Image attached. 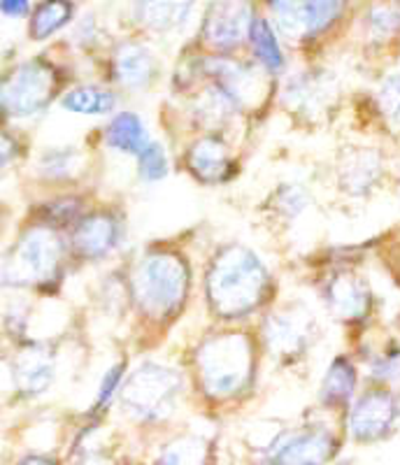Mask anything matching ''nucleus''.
<instances>
[{"mask_svg":"<svg viewBox=\"0 0 400 465\" xmlns=\"http://www.w3.org/2000/svg\"><path fill=\"white\" fill-rule=\"evenodd\" d=\"M270 277L264 261L243 244H228L207 272V302L222 319L247 317L265 298Z\"/></svg>","mask_w":400,"mask_h":465,"instance_id":"1","label":"nucleus"},{"mask_svg":"<svg viewBox=\"0 0 400 465\" xmlns=\"http://www.w3.org/2000/svg\"><path fill=\"white\" fill-rule=\"evenodd\" d=\"M203 391L215 401H228L245 391L252 380V344L240 333L212 335L195 354Z\"/></svg>","mask_w":400,"mask_h":465,"instance_id":"2","label":"nucleus"},{"mask_svg":"<svg viewBox=\"0 0 400 465\" xmlns=\"http://www.w3.org/2000/svg\"><path fill=\"white\" fill-rule=\"evenodd\" d=\"M189 289V272L177 256L154 252L145 256L133 275V298L147 317H168L182 305Z\"/></svg>","mask_w":400,"mask_h":465,"instance_id":"3","label":"nucleus"},{"mask_svg":"<svg viewBox=\"0 0 400 465\" xmlns=\"http://www.w3.org/2000/svg\"><path fill=\"white\" fill-rule=\"evenodd\" d=\"M64 240L49 223L28 228L12 249V256L3 268L7 284L43 286L52 284L61 275L64 263Z\"/></svg>","mask_w":400,"mask_h":465,"instance_id":"4","label":"nucleus"},{"mask_svg":"<svg viewBox=\"0 0 400 465\" xmlns=\"http://www.w3.org/2000/svg\"><path fill=\"white\" fill-rule=\"evenodd\" d=\"M182 393V377L161 363H143L122 386V402L140 421H158L173 414Z\"/></svg>","mask_w":400,"mask_h":465,"instance_id":"5","label":"nucleus"},{"mask_svg":"<svg viewBox=\"0 0 400 465\" xmlns=\"http://www.w3.org/2000/svg\"><path fill=\"white\" fill-rule=\"evenodd\" d=\"M58 74L52 64L35 58L16 65L5 80H0V105L12 116H33L54 101Z\"/></svg>","mask_w":400,"mask_h":465,"instance_id":"6","label":"nucleus"},{"mask_svg":"<svg viewBox=\"0 0 400 465\" xmlns=\"http://www.w3.org/2000/svg\"><path fill=\"white\" fill-rule=\"evenodd\" d=\"M265 7L291 43H310L340 22L347 0H265Z\"/></svg>","mask_w":400,"mask_h":465,"instance_id":"7","label":"nucleus"},{"mask_svg":"<svg viewBox=\"0 0 400 465\" xmlns=\"http://www.w3.org/2000/svg\"><path fill=\"white\" fill-rule=\"evenodd\" d=\"M398 419V396L386 386H373L349 402L347 433L358 444L382 442L394 433Z\"/></svg>","mask_w":400,"mask_h":465,"instance_id":"8","label":"nucleus"},{"mask_svg":"<svg viewBox=\"0 0 400 465\" xmlns=\"http://www.w3.org/2000/svg\"><path fill=\"white\" fill-rule=\"evenodd\" d=\"M254 15L249 0H212L203 16L200 37L215 52H233L247 40Z\"/></svg>","mask_w":400,"mask_h":465,"instance_id":"9","label":"nucleus"},{"mask_svg":"<svg viewBox=\"0 0 400 465\" xmlns=\"http://www.w3.org/2000/svg\"><path fill=\"white\" fill-rule=\"evenodd\" d=\"M324 301L335 319L358 323L373 310V291L368 282L352 270H337L324 286Z\"/></svg>","mask_w":400,"mask_h":465,"instance_id":"10","label":"nucleus"},{"mask_svg":"<svg viewBox=\"0 0 400 465\" xmlns=\"http://www.w3.org/2000/svg\"><path fill=\"white\" fill-rule=\"evenodd\" d=\"M265 340L277 356H303L315 340V319L300 307L273 314L265 323Z\"/></svg>","mask_w":400,"mask_h":465,"instance_id":"11","label":"nucleus"},{"mask_svg":"<svg viewBox=\"0 0 400 465\" xmlns=\"http://www.w3.org/2000/svg\"><path fill=\"white\" fill-rule=\"evenodd\" d=\"M119 240H122V223L110 212H91L75 222L73 249L82 259H105L119 247Z\"/></svg>","mask_w":400,"mask_h":465,"instance_id":"12","label":"nucleus"},{"mask_svg":"<svg viewBox=\"0 0 400 465\" xmlns=\"http://www.w3.org/2000/svg\"><path fill=\"white\" fill-rule=\"evenodd\" d=\"M337 450V440L324 426H307V429L285 433L277 442L270 459L277 463H324L331 460Z\"/></svg>","mask_w":400,"mask_h":465,"instance_id":"13","label":"nucleus"},{"mask_svg":"<svg viewBox=\"0 0 400 465\" xmlns=\"http://www.w3.org/2000/svg\"><path fill=\"white\" fill-rule=\"evenodd\" d=\"M382 177V159L373 149H354L337 165V184L349 196H368Z\"/></svg>","mask_w":400,"mask_h":465,"instance_id":"14","label":"nucleus"},{"mask_svg":"<svg viewBox=\"0 0 400 465\" xmlns=\"http://www.w3.org/2000/svg\"><path fill=\"white\" fill-rule=\"evenodd\" d=\"M194 5L195 0H135L133 16L145 31L170 33L189 19Z\"/></svg>","mask_w":400,"mask_h":465,"instance_id":"15","label":"nucleus"},{"mask_svg":"<svg viewBox=\"0 0 400 465\" xmlns=\"http://www.w3.org/2000/svg\"><path fill=\"white\" fill-rule=\"evenodd\" d=\"M115 77L128 89H145L156 77V58L140 43L119 45L115 52Z\"/></svg>","mask_w":400,"mask_h":465,"instance_id":"16","label":"nucleus"},{"mask_svg":"<svg viewBox=\"0 0 400 465\" xmlns=\"http://www.w3.org/2000/svg\"><path fill=\"white\" fill-rule=\"evenodd\" d=\"M186 165L195 174V180L205 182V184H216V182L226 180L233 163L226 144L219 138L205 135L189 149Z\"/></svg>","mask_w":400,"mask_h":465,"instance_id":"17","label":"nucleus"},{"mask_svg":"<svg viewBox=\"0 0 400 465\" xmlns=\"http://www.w3.org/2000/svg\"><path fill=\"white\" fill-rule=\"evenodd\" d=\"M15 380L26 396H40L54 381V356L40 344L26 347L15 361Z\"/></svg>","mask_w":400,"mask_h":465,"instance_id":"18","label":"nucleus"},{"mask_svg":"<svg viewBox=\"0 0 400 465\" xmlns=\"http://www.w3.org/2000/svg\"><path fill=\"white\" fill-rule=\"evenodd\" d=\"M358 372L356 365L349 356H335L328 365L326 375H324L322 386H319V401L328 410H340L347 407L356 396Z\"/></svg>","mask_w":400,"mask_h":465,"instance_id":"19","label":"nucleus"},{"mask_svg":"<svg viewBox=\"0 0 400 465\" xmlns=\"http://www.w3.org/2000/svg\"><path fill=\"white\" fill-rule=\"evenodd\" d=\"M75 19V0H40L28 15V35L35 43L49 40Z\"/></svg>","mask_w":400,"mask_h":465,"instance_id":"20","label":"nucleus"},{"mask_svg":"<svg viewBox=\"0 0 400 465\" xmlns=\"http://www.w3.org/2000/svg\"><path fill=\"white\" fill-rule=\"evenodd\" d=\"M247 43L249 47H252L254 56L258 58V64L264 65L268 73L279 74L285 70V52H282L277 33H275L268 16L254 15L252 26H249L247 33Z\"/></svg>","mask_w":400,"mask_h":465,"instance_id":"21","label":"nucleus"},{"mask_svg":"<svg viewBox=\"0 0 400 465\" xmlns=\"http://www.w3.org/2000/svg\"><path fill=\"white\" fill-rule=\"evenodd\" d=\"M105 143L110 144L115 152L128 153V156H137L140 149L149 143L147 126L143 119L133 112H122L116 114L105 128Z\"/></svg>","mask_w":400,"mask_h":465,"instance_id":"22","label":"nucleus"},{"mask_svg":"<svg viewBox=\"0 0 400 465\" xmlns=\"http://www.w3.org/2000/svg\"><path fill=\"white\" fill-rule=\"evenodd\" d=\"M286 103L291 110L298 112H319L328 103L331 84L322 74H298L286 86Z\"/></svg>","mask_w":400,"mask_h":465,"instance_id":"23","label":"nucleus"},{"mask_svg":"<svg viewBox=\"0 0 400 465\" xmlns=\"http://www.w3.org/2000/svg\"><path fill=\"white\" fill-rule=\"evenodd\" d=\"M61 105L68 112L85 116H100L110 114L116 107V95L110 89H103V86L95 84H85L75 86L68 94L61 98Z\"/></svg>","mask_w":400,"mask_h":465,"instance_id":"24","label":"nucleus"},{"mask_svg":"<svg viewBox=\"0 0 400 465\" xmlns=\"http://www.w3.org/2000/svg\"><path fill=\"white\" fill-rule=\"evenodd\" d=\"M365 35L373 43H386L400 33V3L398 0H382L373 3L364 16Z\"/></svg>","mask_w":400,"mask_h":465,"instance_id":"25","label":"nucleus"},{"mask_svg":"<svg viewBox=\"0 0 400 465\" xmlns=\"http://www.w3.org/2000/svg\"><path fill=\"white\" fill-rule=\"evenodd\" d=\"M135 159L137 173H140L145 182H158L168 174V156H165V149L158 143L145 144Z\"/></svg>","mask_w":400,"mask_h":465,"instance_id":"26","label":"nucleus"},{"mask_svg":"<svg viewBox=\"0 0 400 465\" xmlns=\"http://www.w3.org/2000/svg\"><path fill=\"white\" fill-rule=\"evenodd\" d=\"M370 377L379 384H394L400 380V347L391 342L385 351L370 359Z\"/></svg>","mask_w":400,"mask_h":465,"instance_id":"27","label":"nucleus"},{"mask_svg":"<svg viewBox=\"0 0 400 465\" xmlns=\"http://www.w3.org/2000/svg\"><path fill=\"white\" fill-rule=\"evenodd\" d=\"M79 153L73 152L70 147L65 149H52L43 156L40 161V170H43L47 177H54V180H61V177H68L75 168H77Z\"/></svg>","mask_w":400,"mask_h":465,"instance_id":"28","label":"nucleus"},{"mask_svg":"<svg viewBox=\"0 0 400 465\" xmlns=\"http://www.w3.org/2000/svg\"><path fill=\"white\" fill-rule=\"evenodd\" d=\"M379 112L386 116L391 126L400 128V74H391L377 91Z\"/></svg>","mask_w":400,"mask_h":465,"instance_id":"29","label":"nucleus"},{"mask_svg":"<svg viewBox=\"0 0 400 465\" xmlns=\"http://www.w3.org/2000/svg\"><path fill=\"white\" fill-rule=\"evenodd\" d=\"M124 371H126V365L116 363L105 372V377H103V381H100L98 398H95V410H105V407L110 405L112 398H115V393H116V389L122 386Z\"/></svg>","mask_w":400,"mask_h":465,"instance_id":"30","label":"nucleus"},{"mask_svg":"<svg viewBox=\"0 0 400 465\" xmlns=\"http://www.w3.org/2000/svg\"><path fill=\"white\" fill-rule=\"evenodd\" d=\"M307 207V193L300 186H286L277 193V210L285 212L289 219H295Z\"/></svg>","mask_w":400,"mask_h":465,"instance_id":"31","label":"nucleus"},{"mask_svg":"<svg viewBox=\"0 0 400 465\" xmlns=\"http://www.w3.org/2000/svg\"><path fill=\"white\" fill-rule=\"evenodd\" d=\"M16 153H19V143L15 140V135L0 128V168L12 163L16 159Z\"/></svg>","mask_w":400,"mask_h":465,"instance_id":"32","label":"nucleus"},{"mask_svg":"<svg viewBox=\"0 0 400 465\" xmlns=\"http://www.w3.org/2000/svg\"><path fill=\"white\" fill-rule=\"evenodd\" d=\"M0 15L7 19H24L31 15V0H0Z\"/></svg>","mask_w":400,"mask_h":465,"instance_id":"33","label":"nucleus"},{"mask_svg":"<svg viewBox=\"0 0 400 465\" xmlns=\"http://www.w3.org/2000/svg\"><path fill=\"white\" fill-rule=\"evenodd\" d=\"M0 112H3V105H0Z\"/></svg>","mask_w":400,"mask_h":465,"instance_id":"34","label":"nucleus"}]
</instances>
